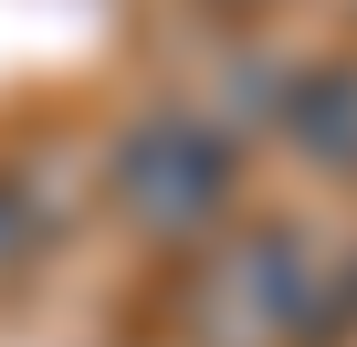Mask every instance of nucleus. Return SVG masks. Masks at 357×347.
<instances>
[{
  "label": "nucleus",
  "instance_id": "nucleus-2",
  "mask_svg": "<svg viewBox=\"0 0 357 347\" xmlns=\"http://www.w3.org/2000/svg\"><path fill=\"white\" fill-rule=\"evenodd\" d=\"M231 190H242V147H231L211 116H190V105L137 116L126 147H116V211H126L137 232H158V242L221 221Z\"/></svg>",
  "mask_w": 357,
  "mask_h": 347
},
{
  "label": "nucleus",
  "instance_id": "nucleus-5",
  "mask_svg": "<svg viewBox=\"0 0 357 347\" xmlns=\"http://www.w3.org/2000/svg\"><path fill=\"white\" fill-rule=\"evenodd\" d=\"M221 11H263V0H221Z\"/></svg>",
  "mask_w": 357,
  "mask_h": 347
},
{
  "label": "nucleus",
  "instance_id": "nucleus-1",
  "mask_svg": "<svg viewBox=\"0 0 357 347\" xmlns=\"http://www.w3.org/2000/svg\"><path fill=\"white\" fill-rule=\"evenodd\" d=\"M305 305H315V263H305V232H284V221L178 274V337L190 347H273L305 326Z\"/></svg>",
  "mask_w": 357,
  "mask_h": 347
},
{
  "label": "nucleus",
  "instance_id": "nucleus-4",
  "mask_svg": "<svg viewBox=\"0 0 357 347\" xmlns=\"http://www.w3.org/2000/svg\"><path fill=\"white\" fill-rule=\"evenodd\" d=\"M43 242H53V211L32 200V179L0 168V284H22V274L43 263Z\"/></svg>",
  "mask_w": 357,
  "mask_h": 347
},
{
  "label": "nucleus",
  "instance_id": "nucleus-3",
  "mask_svg": "<svg viewBox=\"0 0 357 347\" xmlns=\"http://www.w3.org/2000/svg\"><path fill=\"white\" fill-rule=\"evenodd\" d=\"M284 126H294L305 158H326L336 179H357V64H315V74H294Z\"/></svg>",
  "mask_w": 357,
  "mask_h": 347
}]
</instances>
